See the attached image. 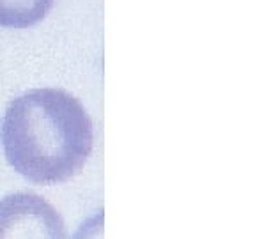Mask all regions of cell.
<instances>
[{
	"mask_svg": "<svg viewBox=\"0 0 255 239\" xmlns=\"http://www.w3.org/2000/svg\"><path fill=\"white\" fill-rule=\"evenodd\" d=\"M0 138L9 165L25 179L59 184L84 168L94 129L75 96L62 89H34L7 105Z\"/></svg>",
	"mask_w": 255,
	"mask_h": 239,
	"instance_id": "6da1fadb",
	"label": "cell"
},
{
	"mask_svg": "<svg viewBox=\"0 0 255 239\" xmlns=\"http://www.w3.org/2000/svg\"><path fill=\"white\" fill-rule=\"evenodd\" d=\"M0 239H68L60 213L36 193L0 200Z\"/></svg>",
	"mask_w": 255,
	"mask_h": 239,
	"instance_id": "7a4b0ae2",
	"label": "cell"
},
{
	"mask_svg": "<svg viewBox=\"0 0 255 239\" xmlns=\"http://www.w3.org/2000/svg\"><path fill=\"white\" fill-rule=\"evenodd\" d=\"M53 0H0V27L28 28L39 23Z\"/></svg>",
	"mask_w": 255,
	"mask_h": 239,
	"instance_id": "3957f363",
	"label": "cell"
}]
</instances>
